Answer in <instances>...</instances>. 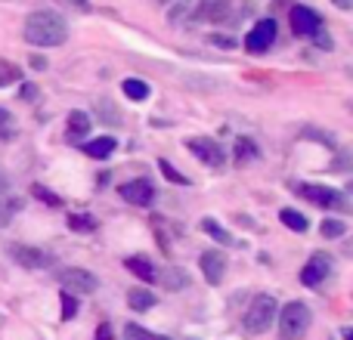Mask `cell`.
Instances as JSON below:
<instances>
[{
    "label": "cell",
    "instance_id": "obj_1",
    "mask_svg": "<svg viewBox=\"0 0 353 340\" xmlns=\"http://www.w3.org/2000/svg\"><path fill=\"white\" fill-rule=\"evenodd\" d=\"M25 41L31 47H59L68 41V22L59 12L37 10L25 19Z\"/></svg>",
    "mask_w": 353,
    "mask_h": 340
},
{
    "label": "cell",
    "instance_id": "obj_2",
    "mask_svg": "<svg viewBox=\"0 0 353 340\" xmlns=\"http://www.w3.org/2000/svg\"><path fill=\"white\" fill-rule=\"evenodd\" d=\"M279 337L282 340H304V334L310 331V310L301 300H292L279 310Z\"/></svg>",
    "mask_w": 353,
    "mask_h": 340
},
{
    "label": "cell",
    "instance_id": "obj_3",
    "mask_svg": "<svg viewBox=\"0 0 353 340\" xmlns=\"http://www.w3.org/2000/svg\"><path fill=\"white\" fill-rule=\"evenodd\" d=\"M276 316H279V304L270 294H257L245 312V328H248V334H263L276 322Z\"/></svg>",
    "mask_w": 353,
    "mask_h": 340
},
{
    "label": "cell",
    "instance_id": "obj_4",
    "mask_svg": "<svg viewBox=\"0 0 353 340\" xmlns=\"http://www.w3.org/2000/svg\"><path fill=\"white\" fill-rule=\"evenodd\" d=\"M298 195H301V198H307L310 204L329 207V211H350V201L344 198L338 189H329V186H316V182H301V186H298Z\"/></svg>",
    "mask_w": 353,
    "mask_h": 340
},
{
    "label": "cell",
    "instance_id": "obj_5",
    "mask_svg": "<svg viewBox=\"0 0 353 340\" xmlns=\"http://www.w3.org/2000/svg\"><path fill=\"white\" fill-rule=\"evenodd\" d=\"M276 34H279L276 19H261V22L248 31V37H245V50H248V53H254V56L257 53H267V50L273 47Z\"/></svg>",
    "mask_w": 353,
    "mask_h": 340
},
{
    "label": "cell",
    "instance_id": "obj_6",
    "mask_svg": "<svg viewBox=\"0 0 353 340\" xmlns=\"http://www.w3.org/2000/svg\"><path fill=\"white\" fill-rule=\"evenodd\" d=\"M59 285L65 288V294H93L99 288V279L93 273H87V269H62L59 273Z\"/></svg>",
    "mask_w": 353,
    "mask_h": 340
},
{
    "label": "cell",
    "instance_id": "obj_7",
    "mask_svg": "<svg viewBox=\"0 0 353 340\" xmlns=\"http://www.w3.org/2000/svg\"><path fill=\"white\" fill-rule=\"evenodd\" d=\"M288 25H292L294 34L301 37H313L319 28H323V16L310 6H292V16H288Z\"/></svg>",
    "mask_w": 353,
    "mask_h": 340
},
{
    "label": "cell",
    "instance_id": "obj_8",
    "mask_svg": "<svg viewBox=\"0 0 353 340\" xmlns=\"http://www.w3.org/2000/svg\"><path fill=\"white\" fill-rule=\"evenodd\" d=\"M186 146H189V152H192L195 158L201 161V164H208V167H223L226 155H223V149H220V142L205 140V136H195V140H189Z\"/></svg>",
    "mask_w": 353,
    "mask_h": 340
},
{
    "label": "cell",
    "instance_id": "obj_9",
    "mask_svg": "<svg viewBox=\"0 0 353 340\" xmlns=\"http://www.w3.org/2000/svg\"><path fill=\"white\" fill-rule=\"evenodd\" d=\"M118 192H121L124 201H130V204H137V207H149L155 201V186L146 180V176H140V180H128Z\"/></svg>",
    "mask_w": 353,
    "mask_h": 340
},
{
    "label": "cell",
    "instance_id": "obj_10",
    "mask_svg": "<svg viewBox=\"0 0 353 340\" xmlns=\"http://www.w3.org/2000/svg\"><path fill=\"white\" fill-rule=\"evenodd\" d=\"M329 273H332V257L325 254V251H316V254L307 260V266L301 269V281H304L307 288H316Z\"/></svg>",
    "mask_w": 353,
    "mask_h": 340
},
{
    "label": "cell",
    "instance_id": "obj_11",
    "mask_svg": "<svg viewBox=\"0 0 353 340\" xmlns=\"http://www.w3.org/2000/svg\"><path fill=\"white\" fill-rule=\"evenodd\" d=\"M10 257L25 269H43L50 266V257L37 248H28V244H10Z\"/></svg>",
    "mask_w": 353,
    "mask_h": 340
},
{
    "label": "cell",
    "instance_id": "obj_12",
    "mask_svg": "<svg viewBox=\"0 0 353 340\" xmlns=\"http://www.w3.org/2000/svg\"><path fill=\"white\" fill-rule=\"evenodd\" d=\"M201 263V273H205V279L211 281V285H220L226 275V257L220 254V251H205V254L199 257Z\"/></svg>",
    "mask_w": 353,
    "mask_h": 340
},
{
    "label": "cell",
    "instance_id": "obj_13",
    "mask_svg": "<svg viewBox=\"0 0 353 340\" xmlns=\"http://www.w3.org/2000/svg\"><path fill=\"white\" fill-rule=\"evenodd\" d=\"M230 16V0H205V3L195 10L199 22H223Z\"/></svg>",
    "mask_w": 353,
    "mask_h": 340
},
{
    "label": "cell",
    "instance_id": "obj_14",
    "mask_svg": "<svg viewBox=\"0 0 353 340\" xmlns=\"http://www.w3.org/2000/svg\"><path fill=\"white\" fill-rule=\"evenodd\" d=\"M155 279H159L161 288H168V291H183V288H189V273L180 266H161V273H155Z\"/></svg>",
    "mask_w": 353,
    "mask_h": 340
},
{
    "label": "cell",
    "instance_id": "obj_15",
    "mask_svg": "<svg viewBox=\"0 0 353 340\" xmlns=\"http://www.w3.org/2000/svg\"><path fill=\"white\" fill-rule=\"evenodd\" d=\"M124 266H128V273H134L140 281H155V273H159V269L152 266V260H149V257H143V254L128 257V260H124Z\"/></svg>",
    "mask_w": 353,
    "mask_h": 340
},
{
    "label": "cell",
    "instance_id": "obj_16",
    "mask_svg": "<svg viewBox=\"0 0 353 340\" xmlns=\"http://www.w3.org/2000/svg\"><path fill=\"white\" fill-rule=\"evenodd\" d=\"M232 158H236V164H251V161L261 158V149L254 146V140L242 136V140H236V149H232Z\"/></svg>",
    "mask_w": 353,
    "mask_h": 340
},
{
    "label": "cell",
    "instance_id": "obj_17",
    "mask_svg": "<svg viewBox=\"0 0 353 340\" xmlns=\"http://www.w3.org/2000/svg\"><path fill=\"white\" fill-rule=\"evenodd\" d=\"M121 90H124V96H128V99H134V103H143V99H149L152 87H149L146 81H140V78H128L121 84Z\"/></svg>",
    "mask_w": 353,
    "mask_h": 340
},
{
    "label": "cell",
    "instance_id": "obj_18",
    "mask_svg": "<svg viewBox=\"0 0 353 340\" xmlns=\"http://www.w3.org/2000/svg\"><path fill=\"white\" fill-rule=\"evenodd\" d=\"M128 306L134 312H143V310H152L155 306V294L146 291V288H134V291L128 294Z\"/></svg>",
    "mask_w": 353,
    "mask_h": 340
},
{
    "label": "cell",
    "instance_id": "obj_19",
    "mask_svg": "<svg viewBox=\"0 0 353 340\" xmlns=\"http://www.w3.org/2000/svg\"><path fill=\"white\" fill-rule=\"evenodd\" d=\"M279 220H282V226H285V229H292V232H307V226H310L304 213L294 211V207H282Z\"/></svg>",
    "mask_w": 353,
    "mask_h": 340
},
{
    "label": "cell",
    "instance_id": "obj_20",
    "mask_svg": "<svg viewBox=\"0 0 353 340\" xmlns=\"http://www.w3.org/2000/svg\"><path fill=\"white\" fill-rule=\"evenodd\" d=\"M115 146L118 142L112 140V136H99V140H90L87 142V155H90V158H109L112 152H115Z\"/></svg>",
    "mask_w": 353,
    "mask_h": 340
},
{
    "label": "cell",
    "instance_id": "obj_21",
    "mask_svg": "<svg viewBox=\"0 0 353 340\" xmlns=\"http://www.w3.org/2000/svg\"><path fill=\"white\" fill-rule=\"evenodd\" d=\"M87 134H90V115L87 111H72L68 115V136L78 140V136H87Z\"/></svg>",
    "mask_w": 353,
    "mask_h": 340
},
{
    "label": "cell",
    "instance_id": "obj_22",
    "mask_svg": "<svg viewBox=\"0 0 353 340\" xmlns=\"http://www.w3.org/2000/svg\"><path fill=\"white\" fill-rule=\"evenodd\" d=\"M201 229H205V232H208V235H211V238H217L220 244H236V238H232L230 232H226L223 226H220L217 220H211V217H208V220H201Z\"/></svg>",
    "mask_w": 353,
    "mask_h": 340
},
{
    "label": "cell",
    "instance_id": "obj_23",
    "mask_svg": "<svg viewBox=\"0 0 353 340\" xmlns=\"http://www.w3.org/2000/svg\"><path fill=\"white\" fill-rule=\"evenodd\" d=\"M16 81H22V72H19V65L0 59V87H10V84H16Z\"/></svg>",
    "mask_w": 353,
    "mask_h": 340
},
{
    "label": "cell",
    "instance_id": "obj_24",
    "mask_svg": "<svg viewBox=\"0 0 353 340\" xmlns=\"http://www.w3.org/2000/svg\"><path fill=\"white\" fill-rule=\"evenodd\" d=\"M159 170H161V176H165V180L176 182V186H189L186 173H180V170H176V167L171 164V161H165V158H161V161H159Z\"/></svg>",
    "mask_w": 353,
    "mask_h": 340
},
{
    "label": "cell",
    "instance_id": "obj_25",
    "mask_svg": "<svg viewBox=\"0 0 353 340\" xmlns=\"http://www.w3.org/2000/svg\"><path fill=\"white\" fill-rule=\"evenodd\" d=\"M59 306H62V322H72L74 316H78V300H74V294H59Z\"/></svg>",
    "mask_w": 353,
    "mask_h": 340
},
{
    "label": "cell",
    "instance_id": "obj_26",
    "mask_svg": "<svg viewBox=\"0 0 353 340\" xmlns=\"http://www.w3.org/2000/svg\"><path fill=\"white\" fill-rule=\"evenodd\" d=\"M319 232H323L325 238H341L344 232H347V223H344V220H325V223L319 226Z\"/></svg>",
    "mask_w": 353,
    "mask_h": 340
},
{
    "label": "cell",
    "instance_id": "obj_27",
    "mask_svg": "<svg viewBox=\"0 0 353 340\" xmlns=\"http://www.w3.org/2000/svg\"><path fill=\"white\" fill-rule=\"evenodd\" d=\"M22 207V201H10V198H0V229L3 226H10V220H12V213Z\"/></svg>",
    "mask_w": 353,
    "mask_h": 340
},
{
    "label": "cell",
    "instance_id": "obj_28",
    "mask_svg": "<svg viewBox=\"0 0 353 340\" xmlns=\"http://www.w3.org/2000/svg\"><path fill=\"white\" fill-rule=\"evenodd\" d=\"M68 226H72V229H81V232H90V229H97V220L84 217V213H68Z\"/></svg>",
    "mask_w": 353,
    "mask_h": 340
},
{
    "label": "cell",
    "instance_id": "obj_29",
    "mask_svg": "<svg viewBox=\"0 0 353 340\" xmlns=\"http://www.w3.org/2000/svg\"><path fill=\"white\" fill-rule=\"evenodd\" d=\"M31 195H34V198H41L43 204H53V207H59V204H62L59 195H53L47 186H31Z\"/></svg>",
    "mask_w": 353,
    "mask_h": 340
},
{
    "label": "cell",
    "instance_id": "obj_30",
    "mask_svg": "<svg viewBox=\"0 0 353 340\" xmlns=\"http://www.w3.org/2000/svg\"><path fill=\"white\" fill-rule=\"evenodd\" d=\"M124 340H152V334L146 328H140L137 322H128L124 325Z\"/></svg>",
    "mask_w": 353,
    "mask_h": 340
},
{
    "label": "cell",
    "instance_id": "obj_31",
    "mask_svg": "<svg viewBox=\"0 0 353 340\" xmlns=\"http://www.w3.org/2000/svg\"><path fill=\"white\" fill-rule=\"evenodd\" d=\"M211 43H214V47H223V50L236 47V41H232V37H226V34H211Z\"/></svg>",
    "mask_w": 353,
    "mask_h": 340
},
{
    "label": "cell",
    "instance_id": "obj_32",
    "mask_svg": "<svg viewBox=\"0 0 353 340\" xmlns=\"http://www.w3.org/2000/svg\"><path fill=\"white\" fill-rule=\"evenodd\" d=\"M97 340H115V334H112V325L109 322H103L97 328Z\"/></svg>",
    "mask_w": 353,
    "mask_h": 340
},
{
    "label": "cell",
    "instance_id": "obj_33",
    "mask_svg": "<svg viewBox=\"0 0 353 340\" xmlns=\"http://www.w3.org/2000/svg\"><path fill=\"white\" fill-rule=\"evenodd\" d=\"M313 37H316V43H319V47H323V50H332V37L325 34L323 28H319V31H316V34H313Z\"/></svg>",
    "mask_w": 353,
    "mask_h": 340
},
{
    "label": "cell",
    "instance_id": "obj_34",
    "mask_svg": "<svg viewBox=\"0 0 353 340\" xmlns=\"http://www.w3.org/2000/svg\"><path fill=\"white\" fill-rule=\"evenodd\" d=\"M6 192H10V176H6L3 170H0V198H3Z\"/></svg>",
    "mask_w": 353,
    "mask_h": 340
},
{
    "label": "cell",
    "instance_id": "obj_35",
    "mask_svg": "<svg viewBox=\"0 0 353 340\" xmlns=\"http://www.w3.org/2000/svg\"><path fill=\"white\" fill-rule=\"evenodd\" d=\"M37 96V87L34 84H25L22 87V99H34Z\"/></svg>",
    "mask_w": 353,
    "mask_h": 340
},
{
    "label": "cell",
    "instance_id": "obj_36",
    "mask_svg": "<svg viewBox=\"0 0 353 340\" xmlns=\"http://www.w3.org/2000/svg\"><path fill=\"white\" fill-rule=\"evenodd\" d=\"M31 68H37V72H43V68H47V59H41V56H31Z\"/></svg>",
    "mask_w": 353,
    "mask_h": 340
},
{
    "label": "cell",
    "instance_id": "obj_37",
    "mask_svg": "<svg viewBox=\"0 0 353 340\" xmlns=\"http://www.w3.org/2000/svg\"><path fill=\"white\" fill-rule=\"evenodd\" d=\"M12 121V118H10V111H6V109H0V127H6V124H10Z\"/></svg>",
    "mask_w": 353,
    "mask_h": 340
},
{
    "label": "cell",
    "instance_id": "obj_38",
    "mask_svg": "<svg viewBox=\"0 0 353 340\" xmlns=\"http://www.w3.org/2000/svg\"><path fill=\"white\" fill-rule=\"evenodd\" d=\"M62 3H72V6H78V10H87V6H90L87 0H62Z\"/></svg>",
    "mask_w": 353,
    "mask_h": 340
},
{
    "label": "cell",
    "instance_id": "obj_39",
    "mask_svg": "<svg viewBox=\"0 0 353 340\" xmlns=\"http://www.w3.org/2000/svg\"><path fill=\"white\" fill-rule=\"evenodd\" d=\"M332 3H335V6H341V10H350V6H353V0H332Z\"/></svg>",
    "mask_w": 353,
    "mask_h": 340
},
{
    "label": "cell",
    "instance_id": "obj_40",
    "mask_svg": "<svg viewBox=\"0 0 353 340\" xmlns=\"http://www.w3.org/2000/svg\"><path fill=\"white\" fill-rule=\"evenodd\" d=\"M341 340H353V328H344L341 331Z\"/></svg>",
    "mask_w": 353,
    "mask_h": 340
},
{
    "label": "cell",
    "instance_id": "obj_41",
    "mask_svg": "<svg viewBox=\"0 0 353 340\" xmlns=\"http://www.w3.org/2000/svg\"><path fill=\"white\" fill-rule=\"evenodd\" d=\"M152 340H171V337H159V334H152Z\"/></svg>",
    "mask_w": 353,
    "mask_h": 340
},
{
    "label": "cell",
    "instance_id": "obj_42",
    "mask_svg": "<svg viewBox=\"0 0 353 340\" xmlns=\"http://www.w3.org/2000/svg\"><path fill=\"white\" fill-rule=\"evenodd\" d=\"M350 192H353V182H350Z\"/></svg>",
    "mask_w": 353,
    "mask_h": 340
},
{
    "label": "cell",
    "instance_id": "obj_43",
    "mask_svg": "<svg viewBox=\"0 0 353 340\" xmlns=\"http://www.w3.org/2000/svg\"><path fill=\"white\" fill-rule=\"evenodd\" d=\"M350 109H353V105H350Z\"/></svg>",
    "mask_w": 353,
    "mask_h": 340
}]
</instances>
